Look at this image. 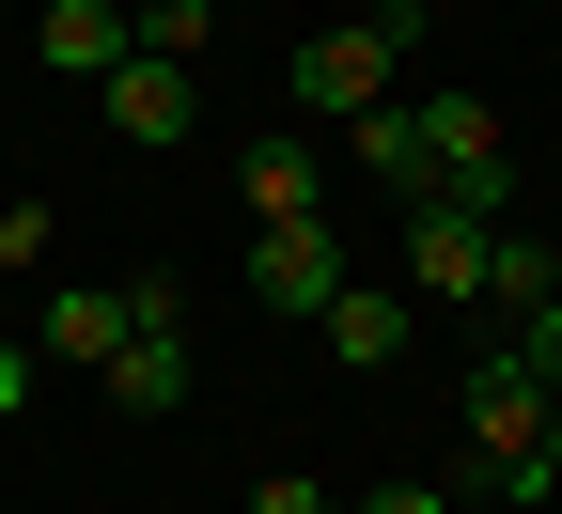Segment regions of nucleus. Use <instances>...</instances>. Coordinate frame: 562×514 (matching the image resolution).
I'll list each match as a JSON object with an SVG mask.
<instances>
[{"label":"nucleus","mask_w":562,"mask_h":514,"mask_svg":"<svg viewBox=\"0 0 562 514\" xmlns=\"http://www.w3.org/2000/svg\"><path fill=\"white\" fill-rule=\"evenodd\" d=\"M47 358H63V375H110V358H125V281H63V297H47Z\"/></svg>","instance_id":"obj_10"},{"label":"nucleus","mask_w":562,"mask_h":514,"mask_svg":"<svg viewBox=\"0 0 562 514\" xmlns=\"http://www.w3.org/2000/svg\"><path fill=\"white\" fill-rule=\"evenodd\" d=\"M94 94H110V140H188V125H203L188 62H157V47H125V62H110Z\"/></svg>","instance_id":"obj_6"},{"label":"nucleus","mask_w":562,"mask_h":514,"mask_svg":"<svg viewBox=\"0 0 562 514\" xmlns=\"http://www.w3.org/2000/svg\"><path fill=\"white\" fill-rule=\"evenodd\" d=\"M32 47L63 62V79H110V62L140 47V16H125V0H47V16H32Z\"/></svg>","instance_id":"obj_9"},{"label":"nucleus","mask_w":562,"mask_h":514,"mask_svg":"<svg viewBox=\"0 0 562 514\" xmlns=\"http://www.w3.org/2000/svg\"><path fill=\"white\" fill-rule=\"evenodd\" d=\"M32 406V343H0V421H16Z\"/></svg>","instance_id":"obj_19"},{"label":"nucleus","mask_w":562,"mask_h":514,"mask_svg":"<svg viewBox=\"0 0 562 514\" xmlns=\"http://www.w3.org/2000/svg\"><path fill=\"white\" fill-rule=\"evenodd\" d=\"M344 514H453L438 483H375V499H344Z\"/></svg>","instance_id":"obj_17"},{"label":"nucleus","mask_w":562,"mask_h":514,"mask_svg":"<svg viewBox=\"0 0 562 514\" xmlns=\"http://www.w3.org/2000/svg\"><path fill=\"white\" fill-rule=\"evenodd\" d=\"M328 358H344V375H391V358H406V297H391V281H344V297H328V328H313Z\"/></svg>","instance_id":"obj_11"},{"label":"nucleus","mask_w":562,"mask_h":514,"mask_svg":"<svg viewBox=\"0 0 562 514\" xmlns=\"http://www.w3.org/2000/svg\"><path fill=\"white\" fill-rule=\"evenodd\" d=\"M484 297H501V312H516V328H531V312H547V297H562V250H547V235H531V218H501V250H484Z\"/></svg>","instance_id":"obj_12"},{"label":"nucleus","mask_w":562,"mask_h":514,"mask_svg":"<svg viewBox=\"0 0 562 514\" xmlns=\"http://www.w3.org/2000/svg\"><path fill=\"white\" fill-rule=\"evenodd\" d=\"M516 358H531V390H547V406H562V297H547V312H531V328H516Z\"/></svg>","instance_id":"obj_15"},{"label":"nucleus","mask_w":562,"mask_h":514,"mask_svg":"<svg viewBox=\"0 0 562 514\" xmlns=\"http://www.w3.org/2000/svg\"><path fill=\"white\" fill-rule=\"evenodd\" d=\"M484 250H501V218H484V203H453V187L406 203V281H422V297H484Z\"/></svg>","instance_id":"obj_5"},{"label":"nucleus","mask_w":562,"mask_h":514,"mask_svg":"<svg viewBox=\"0 0 562 514\" xmlns=\"http://www.w3.org/2000/svg\"><path fill=\"white\" fill-rule=\"evenodd\" d=\"M344 157H360L391 203H422V187H438V172H422V140H406V110H360V125H344Z\"/></svg>","instance_id":"obj_13"},{"label":"nucleus","mask_w":562,"mask_h":514,"mask_svg":"<svg viewBox=\"0 0 562 514\" xmlns=\"http://www.w3.org/2000/svg\"><path fill=\"white\" fill-rule=\"evenodd\" d=\"M406 140H422V172H438L453 203L516 218V157H501V110H484V94H422V110H406Z\"/></svg>","instance_id":"obj_1"},{"label":"nucleus","mask_w":562,"mask_h":514,"mask_svg":"<svg viewBox=\"0 0 562 514\" xmlns=\"http://www.w3.org/2000/svg\"><path fill=\"white\" fill-rule=\"evenodd\" d=\"M250 514H344V499H328V483H297V468H266V483H250Z\"/></svg>","instance_id":"obj_16"},{"label":"nucleus","mask_w":562,"mask_h":514,"mask_svg":"<svg viewBox=\"0 0 562 514\" xmlns=\"http://www.w3.org/2000/svg\"><path fill=\"white\" fill-rule=\"evenodd\" d=\"M250 297H266L281 328H328V297H344V235H328V218H266V235H250Z\"/></svg>","instance_id":"obj_4"},{"label":"nucleus","mask_w":562,"mask_h":514,"mask_svg":"<svg viewBox=\"0 0 562 514\" xmlns=\"http://www.w3.org/2000/svg\"><path fill=\"white\" fill-rule=\"evenodd\" d=\"M531 499H562V406H547V453H531V483H516V514Z\"/></svg>","instance_id":"obj_18"},{"label":"nucleus","mask_w":562,"mask_h":514,"mask_svg":"<svg viewBox=\"0 0 562 514\" xmlns=\"http://www.w3.org/2000/svg\"><path fill=\"white\" fill-rule=\"evenodd\" d=\"M453 421H469V453L501 468V499H516L531 453H547V390H531V358H516V343H484V358H469V390H453Z\"/></svg>","instance_id":"obj_2"},{"label":"nucleus","mask_w":562,"mask_h":514,"mask_svg":"<svg viewBox=\"0 0 562 514\" xmlns=\"http://www.w3.org/2000/svg\"><path fill=\"white\" fill-rule=\"evenodd\" d=\"M94 390H110L125 421H172V406L203 390V375H188V328H125V358H110V375H94Z\"/></svg>","instance_id":"obj_8"},{"label":"nucleus","mask_w":562,"mask_h":514,"mask_svg":"<svg viewBox=\"0 0 562 514\" xmlns=\"http://www.w3.org/2000/svg\"><path fill=\"white\" fill-rule=\"evenodd\" d=\"M203 32H220V0H157V16H140V47H157V62H188Z\"/></svg>","instance_id":"obj_14"},{"label":"nucleus","mask_w":562,"mask_h":514,"mask_svg":"<svg viewBox=\"0 0 562 514\" xmlns=\"http://www.w3.org/2000/svg\"><path fill=\"white\" fill-rule=\"evenodd\" d=\"M235 203H250V235H266V218H328V140H250Z\"/></svg>","instance_id":"obj_7"},{"label":"nucleus","mask_w":562,"mask_h":514,"mask_svg":"<svg viewBox=\"0 0 562 514\" xmlns=\"http://www.w3.org/2000/svg\"><path fill=\"white\" fill-rule=\"evenodd\" d=\"M391 62H406V47H391L375 16H344V32H313L297 62H281V94H297L313 125H360V110H391Z\"/></svg>","instance_id":"obj_3"}]
</instances>
